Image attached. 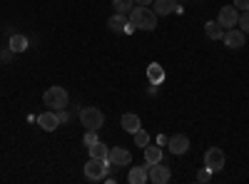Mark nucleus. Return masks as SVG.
<instances>
[{
	"label": "nucleus",
	"mask_w": 249,
	"mask_h": 184,
	"mask_svg": "<svg viewBox=\"0 0 249 184\" xmlns=\"http://www.w3.org/2000/svg\"><path fill=\"white\" fill-rule=\"evenodd\" d=\"M130 25L135 28V30H155L157 28V13L150 8V5H135L132 10H130Z\"/></svg>",
	"instance_id": "nucleus-1"
},
{
	"label": "nucleus",
	"mask_w": 249,
	"mask_h": 184,
	"mask_svg": "<svg viewBox=\"0 0 249 184\" xmlns=\"http://www.w3.org/2000/svg\"><path fill=\"white\" fill-rule=\"evenodd\" d=\"M110 172V159H97V157H90L85 162V177L90 182H100V179H105Z\"/></svg>",
	"instance_id": "nucleus-2"
},
{
	"label": "nucleus",
	"mask_w": 249,
	"mask_h": 184,
	"mask_svg": "<svg viewBox=\"0 0 249 184\" xmlns=\"http://www.w3.org/2000/svg\"><path fill=\"white\" fill-rule=\"evenodd\" d=\"M80 122L85 130H100L105 125V115H102L97 107H82L80 110Z\"/></svg>",
	"instance_id": "nucleus-3"
},
{
	"label": "nucleus",
	"mask_w": 249,
	"mask_h": 184,
	"mask_svg": "<svg viewBox=\"0 0 249 184\" xmlns=\"http://www.w3.org/2000/svg\"><path fill=\"white\" fill-rule=\"evenodd\" d=\"M43 100H45V105L48 107H53V110H62L68 105V90L65 87H48L45 90V95H43Z\"/></svg>",
	"instance_id": "nucleus-4"
},
{
	"label": "nucleus",
	"mask_w": 249,
	"mask_h": 184,
	"mask_svg": "<svg viewBox=\"0 0 249 184\" xmlns=\"http://www.w3.org/2000/svg\"><path fill=\"white\" fill-rule=\"evenodd\" d=\"M224 162H227V157H224V150H219V147H210L204 152V167L207 169L219 172V169H224Z\"/></svg>",
	"instance_id": "nucleus-5"
},
{
	"label": "nucleus",
	"mask_w": 249,
	"mask_h": 184,
	"mask_svg": "<svg viewBox=\"0 0 249 184\" xmlns=\"http://www.w3.org/2000/svg\"><path fill=\"white\" fill-rule=\"evenodd\" d=\"M147 177H150V182H155V184H167L170 177H172V172H170L167 165L157 162V165H147Z\"/></svg>",
	"instance_id": "nucleus-6"
},
{
	"label": "nucleus",
	"mask_w": 249,
	"mask_h": 184,
	"mask_svg": "<svg viewBox=\"0 0 249 184\" xmlns=\"http://www.w3.org/2000/svg\"><path fill=\"white\" fill-rule=\"evenodd\" d=\"M222 40H224V45L227 48H232V50H239V48H244V40H247V33H242L239 28H230L224 35H222Z\"/></svg>",
	"instance_id": "nucleus-7"
},
{
	"label": "nucleus",
	"mask_w": 249,
	"mask_h": 184,
	"mask_svg": "<svg viewBox=\"0 0 249 184\" xmlns=\"http://www.w3.org/2000/svg\"><path fill=\"white\" fill-rule=\"evenodd\" d=\"M237 17H239V13H237L234 5H224V8H219L217 23H219L222 28H234V25H237Z\"/></svg>",
	"instance_id": "nucleus-8"
},
{
	"label": "nucleus",
	"mask_w": 249,
	"mask_h": 184,
	"mask_svg": "<svg viewBox=\"0 0 249 184\" xmlns=\"http://www.w3.org/2000/svg\"><path fill=\"white\" fill-rule=\"evenodd\" d=\"M107 25H110V30H115V33H132L135 28L130 25V17L124 15V13H115L110 20H107Z\"/></svg>",
	"instance_id": "nucleus-9"
},
{
	"label": "nucleus",
	"mask_w": 249,
	"mask_h": 184,
	"mask_svg": "<svg viewBox=\"0 0 249 184\" xmlns=\"http://www.w3.org/2000/svg\"><path fill=\"white\" fill-rule=\"evenodd\" d=\"M107 159H110V165H112V167H127L130 162H132V154L124 150V147H112Z\"/></svg>",
	"instance_id": "nucleus-10"
},
{
	"label": "nucleus",
	"mask_w": 249,
	"mask_h": 184,
	"mask_svg": "<svg viewBox=\"0 0 249 184\" xmlns=\"http://www.w3.org/2000/svg\"><path fill=\"white\" fill-rule=\"evenodd\" d=\"M152 10L157 13V17H160V15L182 13V8H179V3H177V0H155V3H152Z\"/></svg>",
	"instance_id": "nucleus-11"
},
{
	"label": "nucleus",
	"mask_w": 249,
	"mask_h": 184,
	"mask_svg": "<svg viewBox=\"0 0 249 184\" xmlns=\"http://www.w3.org/2000/svg\"><path fill=\"white\" fill-rule=\"evenodd\" d=\"M167 147H170L172 154H184L187 150H190V139H187L184 134H175V137L167 139Z\"/></svg>",
	"instance_id": "nucleus-12"
},
{
	"label": "nucleus",
	"mask_w": 249,
	"mask_h": 184,
	"mask_svg": "<svg viewBox=\"0 0 249 184\" xmlns=\"http://www.w3.org/2000/svg\"><path fill=\"white\" fill-rule=\"evenodd\" d=\"M37 122H40V127H43L45 132H55L57 127H60V119H57V112H43L37 117Z\"/></svg>",
	"instance_id": "nucleus-13"
},
{
	"label": "nucleus",
	"mask_w": 249,
	"mask_h": 184,
	"mask_svg": "<svg viewBox=\"0 0 249 184\" xmlns=\"http://www.w3.org/2000/svg\"><path fill=\"white\" fill-rule=\"evenodd\" d=\"M120 125H122V130L124 132H130V134H135L142 125H140V117L137 115H132V112H127V115H122V119H120Z\"/></svg>",
	"instance_id": "nucleus-14"
},
{
	"label": "nucleus",
	"mask_w": 249,
	"mask_h": 184,
	"mask_svg": "<svg viewBox=\"0 0 249 184\" xmlns=\"http://www.w3.org/2000/svg\"><path fill=\"white\" fill-rule=\"evenodd\" d=\"M147 80L152 85H162L164 83V67L160 65V63H152L150 67H147Z\"/></svg>",
	"instance_id": "nucleus-15"
},
{
	"label": "nucleus",
	"mask_w": 249,
	"mask_h": 184,
	"mask_svg": "<svg viewBox=\"0 0 249 184\" xmlns=\"http://www.w3.org/2000/svg\"><path fill=\"white\" fill-rule=\"evenodd\" d=\"M127 182L130 184H144V182H150V177H147V167H132L130 169V174H127Z\"/></svg>",
	"instance_id": "nucleus-16"
},
{
	"label": "nucleus",
	"mask_w": 249,
	"mask_h": 184,
	"mask_svg": "<svg viewBox=\"0 0 249 184\" xmlns=\"http://www.w3.org/2000/svg\"><path fill=\"white\" fill-rule=\"evenodd\" d=\"M8 48H10L13 52H25V50H28V37H25V35H20V33H13Z\"/></svg>",
	"instance_id": "nucleus-17"
},
{
	"label": "nucleus",
	"mask_w": 249,
	"mask_h": 184,
	"mask_svg": "<svg viewBox=\"0 0 249 184\" xmlns=\"http://www.w3.org/2000/svg\"><path fill=\"white\" fill-rule=\"evenodd\" d=\"M144 162H147V165H157V162H162V147L147 145L144 147Z\"/></svg>",
	"instance_id": "nucleus-18"
},
{
	"label": "nucleus",
	"mask_w": 249,
	"mask_h": 184,
	"mask_svg": "<svg viewBox=\"0 0 249 184\" xmlns=\"http://www.w3.org/2000/svg\"><path fill=\"white\" fill-rule=\"evenodd\" d=\"M204 33H207V37H210V40H222L224 28L217 23V20H212V23H207V25H204Z\"/></svg>",
	"instance_id": "nucleus-19"
},
{
	"label": "nucleus",
	"mask_w": 249,
	"mask_h": 184,
	"mask_svg": "<svg viewBox=\"0 0 249 184\" xmlns=\"http://www.w3.org/2000/svg\"><path fill=\"white\" fill-rule=\"evenodd\" d=\"M88 152H90V157H97V159H107L110 157V147H105L102 142H95L92 147H88Z\"/></svg>",
	"instance_id": "nucleus-20"
},
{
	"label": "nucleus",
	"mask_w": 249,
	"mask_h": 184,
	"mask_svg": "<svg viewBox=\"0 0 249 184\" xmlns=\"http://www.w3.org/2000/svg\"><path fill=\"white\" fill-rule=\"evenodd\" d=\"M112 5H115V13L130 15V10L135 8V0H112Z\"/></svg>",
	"instance_id": "nucleus-21"
},
{
	"label": "nucleus",
	"mask_w": 249,
	"mask_h": 184,
	"mask_svg": "<svg viewBox=\"0 0 249 184\" xmlns=\"http://www.w3.org/2000/svg\"><path fill=\"white\" fill-rule=\"evenodd\" d=\"M132 137H135V145H137V147H142V150H144V147H147V145H150V134H147V132H144L142 127H140V130H137V132H135Z\"/></svg>",
	"instance_id": "nucleus-22"
},
{
	"label": "nucleus",
	"mask_w": 249,
	"mask_h": 184,
	"mask_svg": "<svg viewBox=\"0 0 249 184\" xmlns=\"http://www.w3.org/2000/svg\"><path fill=\"white\" fill-rule=\"evenodd\" d=\"M237 25H239V30H242V33H247V35H249V10H242V13H239Z\"/></svg>",
	"instance_id": "nucleus-23"
},
{
	"label": "nucleus",
	"mask_w": 249,
	"mask_h": 184,
	"mask_svg": "<svg viewBox=\"0 0 249 184\" xmlns=\"http://www.w3.org/2000/svg\"><path fill=\"white\" fill-rule=\"evenodd\" d=\"M95 142H100V139H97V130H88L85 137H82V145H85V147H92Z\"/></svg>",
	"instance_id": "nucleus-24"
},
{
	"label": "nucleus",
	"mask_w": 249,
	"mask_h": 184,
	"mask_svg": "<svg viewBox=\"0 0 249 184\" xmlns=\"http://www.w3.org/2000/svg\"><path fill=\"white\" fill-rule=\"evenodd\" d=\"M197 179L202 182V184H207V182H212V169H199V174H197Z\"/></svg>",
	"instance_id": "nucleus-25"
},
{
	"label": "nucleus",
	"mask_w": 249,
	"mask_h": 184,
	"mask_svg": "<svg viewBox=\"0 0 249 184\" xmlns=\"http://www.w3.org/2000/svg\"><path fill=\"white\" fill-rule=\"evenodd\" d=\"M13 50L10 48H3V50H0V60H3V63H10V60H13Z\"/></svg>",
	"instance_id": "nucleus-26"
},
{
	"label": "nucleus",
	"mask_w": 249,
	"mask_h": 184,
	"mask_svg": "<svg viewBox=\"0 0 249 184\" xmlns=\"http://www.w3.org/2000/svg\"><path fill=\"white\" fill-rule=\"evenodd\" d=\"M234 8L237 10H249V0H234Z\"/></svg>",
	"instance_id": "nucleus-27"
},
{
	"label": "nucleus",
	"mask_w": 249,
	"mask_h": 184,
	"mask_svg": "<svg viewBox=\"0 0 249 184\" xmlns=\"http://www.w3.org/2000/svg\"><path fill=\"white\" fill-rule=\"evenodd\" d=\"M55 112H57V119H60V122H68V119H70V115H68L65 110H55Z\"/></svg>",
	"instance_id": "nucleus-28"
},
{
	"label": "nucleus",
	"mask_w": 249,
	"mask_h": 184,
	"mask_svg": "<svg viewBox=\"0 0 249 184\" xmlns=\"http://www.w3.org/2000/svg\"><path fill=\"white\" fill-rule=\"evenodd\" d=\"M135 3H140V5H152L155 0H135Z\"/></svg>",
	"instance_id": "nucleus-29"
},
{
	"label": "nucleus",
	"mask_w": 249,
	"mask_h": 184,
	"mask_svg": "<svg viewBox=\"0 0 249 184\" xmlns=\"http://www.w3.org/2000/svg\"><path fill=\"white\" fill-rule=\"evenodd\" d=\"M177 3H187V0H177Z\"/></svg>",
	"instance_id": "nucleus-30"
}]
</instances>
